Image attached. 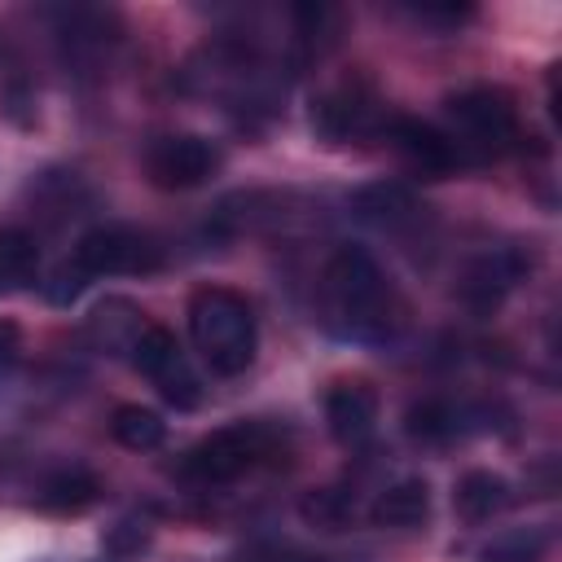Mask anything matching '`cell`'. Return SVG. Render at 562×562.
<instances>
[{
	"mask_svg": "<svg viewBox=\"0 0 562 562\" xmlns=\"http://www.w3.org/2000/svg\"><path fill=\"white\" fill-rule=\"evenodd\" d=\"M189 338L220 378H237L255 364L259 325L250 303L228 285H206L189 299Z\"/></svg>",
	"mask_w": 562,
	"mask_h": 562,
	"instance_id": "obj_1",
	"label": "cell"
},
{
	"mask_svg": "<svg viewBox=\"0 0 562 562\" xmlns=\"http://www.w3.org/2000/svg\"><path fill=\"white\" fill-rule=\"evenodd\" d=\"M443 114H448V140L457 145L461 162H479L496 149H505L514 136H518V110H514V97L505 88H492V83H474V88H461L443 101Z\"/></svg>",
	"mask_w": 562,
	"mask_h": 562,
	"instance_id": "obj_2",
	"label": "cell"
},
{
	"mask_svg": "<svg viewBox=\"0 0 562 562\" xmlns=\"http://www.w3.org/2000/svg\"><path fill=\"white\" fill-rule=\"evenodd\" d=\"M277 448H281V430L277 426H268V422H233V426H220L206 439H198L184 452L180 474L193 479V483H206V487L211 483H233L246 470L263 465Z\"/></svg>",
	"mask_w": 562,
	"mask_h": 562,
	"instance_id": "obj_3",
	"label": "cell"
},
{
	"mask_svg": "<svg viewBox=\"0 0 562 562\" xmlns=\"http://www.w3.org/2000/svg\"><path fill=\"white\" fill-rule=\"evenodd\" d=\"M325 299L351 329L382 325L386 312V277L364 246H338L325 263Z\"/></svg>",
	"mask_w": 562,
	"mask_h": 562,
	"instance_id": "obj_4",
	"label": "cell"
},
{
	"mask_svg": "<svg viewBox=\"0 0 562 562\" xmlns=\"http://www.w3.org/2000/svg\"><path fill=\"white\" fill-rule=\"evenodd\" d=\"M70 259L79 263V272L88 281H97V277H140V272L162 268L158 241L140 228H127V224H101V228L83 233L79 246L70 250Z\"/></svg>",
	"mask_w": 562,
	"mask_h": 562,
	"instance_id": "obj_5",
	"label": "cell"
},
{
	"mask_svg": "<svg viewBox=\"0 0 562 562\" xmlns=\"http://www.w3.org/2000/svg\"><path fill=\"white\" fill-rule=\"evenodd\" d=\"M127 360L136 364L140 378H149V386L167 404H176V408H198L202 404V382H198L189 356L180 351V342L167 325H145V334L136 338Z\"/></svg>",
	"mask_w": 562,
	"mask_h": 562,
	"instance_id": "obj_6",
	"label": "cell"
},
{
	"mask_svg": "<svg viewBox=\"0 0 562 562\" xmlns=\"http://www.w3.org/2000/svg\"><path fill=\"white\" fill-rule=\"evenodd\" d=\"M220 167V149L198 136V132H167V136H154L149 149H145V176L158 184V189H198L215 176Z\"/></svg>",
	"mask_w": 562,
	"mask_h": 562,
	"instance_id": "obj_7",
	"label": "cell"
},
{
	"mask_svg": "<svg viewBox=\"0 0 562 562\" xmlns=\"http://www.w3.org/2000/svg\"><path fill=\"white\" fill-rule=\"evenodd\" d=\"M531 272V259L518 250V246H492L483 250L479 259L465 263L461 281H457V294L461 303H470L474 312H492L501 307V299Z\"/></svg>",
	"mask_w": 562,
	"mask_h": 562,
	"instance_id": "obj_8",
	"label": "cell"
},
{
	"mask_svg": "<svg viewBox=\"0 0 562 562\" xmlns=\"http://www.w3.org/2000/svg\"><path fill=\"white\" fill-rule=\"evenodd\" d=\"M386 140H391V149H395L413 171H422V176H430V180H439V176H448V171L461 167V154H457V145L448 140V132H439V127H430V123H422V119H408V114L386 119Z\"/></svg>",
	"mask_w": 562,
	"mask_h": 562,
	"instance_id": "obj_9",
	"label": "cell"
},
{
	"mask_svg": "<svg viewBox=\"0 0 562 562\" xmlns=\"http://www.w3.org/2000/svg\"><path fill=\"white\" fill-rule=\"evenodd\" d=\"M325 426L347 448L364 443L373 435V426H378V391L364 378H347V382L329 386V395H325Z\"/></svg>",
	"mask_w": 562,
	"mask_h": 562,
	"instance_id": "obj_10",
	"label": "cell"
},
{
	"mask_svg": "<svg viewBox=\"0 0 562 562\" xmlns=\"http://www.w3.org/2000/svg\"><path fill=\"white\" fill-rule=\"evenodd\" d=\"M369 127H373V101L351 83L329 88L312 101V132L325 145H342L351 136H364Z\"/></svg>",
	"mask_w": 562,
	"mask_h": 562,
	"instance_id": "obj_11",
	"label": "cell"
},
{
	"mask_svg": "<svg viewBox=\"0 0 562 562\" xmlns=\"http://www.w3.org/2000/svg\"><path fill=\"white\" fill-rule=\"evenodd\" d=\"M145 312L132 303V299H123V294H110V299H101L92 312H88V342L97 347V351H110V356H132V347H136V338L145 334Z\"/></svg>",
	"mask_w": 562,
	"mask_h": 562,
	"instance_id": "obj_12",
	"label": "cell"
},
{
	"mask_svg": "<svg viewBox=\"0 0 562 562\" xmlns=\"http://www.w3.org/2000/svg\"><path fill=\"white\" fill-rule=\"evenodd\" d=\"M369 518L378 527H395V531H413L430 518V487L426 479H400L391 487L378 492V501L369 505Z\"/></svg>",
	"mask_w": 562,
	"mask_h": 562,
	"instance_id": "obj_13",
	"label": "cell"
},
{
	"mask_svg": "<svg viewBox=\"0 0 562 562\" xmlns=\"http://www.w3.org/2000/svg\"><path fill=\"white\" fill-rule=\"evenodd\" d=\"M509 505V483L496 470H465L452 487V509L461 522H492Z\"/></svg>",
	"mask_w": 562,
	"mask_h": 562,
	"instance_id": "obj_14",
	"label": "cell"
},
{
	"mask_svg": "<svg viewBox=\"0 0 562 562\" xmlns=\"http://www.w3.org/2000/svg\"><path fill=\"white\" fill-rule=\"evenodd\" d=\"M97 496H101V483L83 465H66L40 483L35 505L48 514H83L88 505H97Z\"/></svg>",
	"mask_w": 562,
	"mask_h": 562,
	"instance_id": "obj_15",
	"label": "cell"
},
{
	"mask_svg": "<svg viewBox=\"0 0 562 562\" xmlns=\"http://www.w3.org/2000/svg\"><path fill=\"white\" fill-rule=\"evenodd\" d=\"M404 430L417 443H452L465 430V408H457L452 400H422L404 413Z\"/></svg>",
	"mask_w": 562,
	"mask_h": 562,
	"instance_id": "obj_16",
	"label": "cell"
},
{
	"mask_svg": "<svg viewBox=\"0 0 562 562\" xmlns=\"http://www.w3.org/2000/svg\"><path fill=\"white\" fill-rule=\"evenodd\" d=\"M110 435L127 452H149L167 439V422H162V413H154L145 404H119L110 417Z\"/></svg>",
	"mask_w": 562,
	"mask_h": 562,
	"instance_id": "obj_17",
	"label": "cell"
},
{
	"mask_svg": "<svg viewBox=\"0 0 562 562\" xmlns=\"http://www.w3.org/2000/svg\"><path fill=\"white\" fill-rule=\"evenodd\" d=\"M351 206L373 224H400V220H408L417 211V198L395 180H373V184L356 189Z\"/></svg>",
	"mask_w": 562,
	"mask_h": 562,
	"instance_id": "obj_18",
	"label": "cell"
},
{
	"mask_svg": "<svg viewBox=\"0 0 562 562\" xmlns=\"http://www.w3.org/2000/svg\"><path fill=\"white\" fill-rule=\"evenodd\" d=\"M40 246L26 228H0V290H22L35 281Z\"/></svg>",
	"mask_w": 562,
	"mask_h": 562,
	"instance_id": "obj_19",
	"label": "cell"
},
{
	"mask_svg": "<svg viewBox=\"0 0 562 562\" xmlns=\"http://www.w3.org/2000/svg\"><path fill=\"white\" fill-rule=\"evenodd\" d=\"M299 514H303V522H312V527L338 531V527H347V522L356 518V501H351L347 492H338V487H316V492H307V496L299 501Z\"/></svg>",
	"mask_w": 562,
	"mask_h": 562,
	"instance_id": "obj_20",
	"label": "cell"
},
{
	"mask_svg": "<svg viewBox=\"0 0 562 562\" xmlns=\"http://www.w3.org/2000/svg\"><path fill=\"white\" fill-rule=\"evenodd\" d=\"M544 549H549V536L527 527V531H509V536L492 540L479 562H544Z\"/></svg>",
	"mask_w": 562,
	"mask_h": 562,
	"instance_id": "obj_21",
	"label": "cell"
},
{
	"mask_svg": "<svg viewBox=\"0 0 562 562\" xmlns=\"http://www.w3.org/2000/svg\"><path fill=\"white\" fill-rule=\"evenodd\" d=\"M83 285H88V277L79 272V263L75 259H66V263H57L44 281H40V290H44V299L48 303H57V307H66V303H75L79 294H83Z\"/></svg>",
	"mask_w": 562,
	"mask_h": 562,
	"instance_id": "obj_22",
	"label": "cell"
},
{
	"mask_svg": "<svg viewBox=\"0 0 562 562\" xmlns=\"http://www.w3.org/2000/svg\"><path fill=\"white\" fill-rule=\"evenodd\" d=\"M101 544H105L110 553H119V558H132V553H140V549L149 544V522H140V518H119V522L101 536Z\"/></svg>",
	"mask_w": 562,
	"mask_h": 562,
	"instance_id": "obj_23",
	"label": "cell"
},
{
	"mask_svg": "<svg viewBox=\"0 0 562 562\" xmlns=\"http://www.w3.org/2000/svg\"><path fill=\"white\" fill-rule=\"evenodd\" d=\"M237 562H347V558H321V553H299V549H250Z\"/></svg>",
	"mask_w": 562,
	"mask_h": 562,
	"instance_id": "obj_24",
	"label": "cell"
},
{
	"mask_svg": "<svg viewBox=\"0 0 562 562\" xmlns=\"http://www.w3.org/2000/svg\"><path fill=\"white\" fill-rule=\"evenodd\" d=\"M18 342H22L18 325H13V321H0V364H9V360L18 356Z\"/></svg>",
	"mask_w": 562,
	"mask_h": 562,
	"instance_id": "obj_25",
	"label": "cell"
}]
</instances>
